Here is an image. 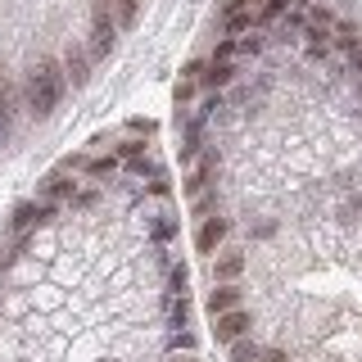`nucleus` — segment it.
I'll list each match as a JSON object with an SVG mask.
<instances>
[{"label": "nucleus", "instance_id": "1", "mask_svg": "<svg viewBox=\"0 0 362 362\" xmlns=\"http://www.w3.org/2000/svg\"><path fill=\"white\" fill-rule=\"evenodd\" d=\"M59 95H64V73L50 59L37 64V68H32V77H28V109L37 113V118H45V113H54Z\"/></svg>", "mask_w": 362, "mask_h": 362}, {"label": "nucleus", "instance_id": "2", "mask_svg": "<svg viewBox=\"0 0 362 362\" xmlns=\"http://www.w3.org/2000/svg\"><path fill=\"white\" fill-rule=\"evenodd\" d=\"M54 213V204L45 199V204H37V199H28V204H18L14 209V231H32V226H41L45 218Z\"/></svg>", "mask_w": 362, "mask_h": 362}, {"label": "nucleus", "instance_id": "3", "mask_svg": "<svg viewBox=\"0 0 362 362\" xmlns=\"http://www.w3.org/2000/svg\"><path fill=\"white\" fill-rule=\"evenodd\" d=\"M226 240V218H204V226L195 231V249L199 254H213Z\"/></svg>", "mask_w": 362, "mask_h": 362}, {"label": "nucleus", "instance_id": "4", "mask_svg": "<svg viewBox=\"0 0 362 362\" xmlns=\"http://www.w3.org/2000/svg\"><path fill=\"white\" fill-rule=\"evenodd\" d=\"M245 331H249V313L231 308V313L218 317V339H222V344H235V339H245Z\"/></svg>", "mask_w": 362, "mask_h": 362}, {"label": "nucleus", "instance_id": "5", "mask_svg": "<svg viewBox=\"0 0 362 362\" xmlns=\"http://www.w3.org/2000/svg\"><path fill=\"white\" fill-rule=\"evenodd\" d=\"M231 308H240V290L235 286H218L209 294V313L213 317H222V313H231Z\"/></svg>", "mask_w": 362, "mask_h": 362}, {"label": "nucleus", "instance_id": "6", "mask_svg": "<svg viewBox=\"0 0 362 362\" xmlns=\"http://www.w3.org/2000/svg\"><path fill=\"white\" fill-rule=\"evenodd\" d=\"M231 73H235V68L226 64V59H213V64L199 73V82H204V86H226V82H231Z\"/></svg>", "mask_w": 362, "mask_h": 362}, {"label": "nucleus", "instance_id": "7", "mask_svg": "<svg viewBox=\"0 0 362 362\" xmlns=\"http://www.w3.org/2000/svg\"><path fill=\"white\" fill-rule=\"evenodd\" d=\"M245 272V258L240 254H226V258H218V263H213V276H222V281H235Z\"/></svg>", "mask_w": 362, "mask_h": 362}, {"label": "nucleus", "instance_id": "8", "mask_svg": "<svg viewBox=\"0 0 362 362\" xmlns=\"http://www.w3.org/2000/svg\"><path fill=\"white\" fill-rule=\"evenodd\" d=\"M73 190H77V181H68V177H50L45 181V199H73Z\"/></svg>", "mask_w": 362, "mask_h": 362}, {"label": "nucleus", "instance_id": "9", "mask_svg": "<svg viewBox=\"0 0 362 362\" xmlns=\"http://www.w3.org/2000/svg\"><path fill=\"white\" fill-rule=\"evenodd\" d=\"M168 317H173L177 326H186V317H190V303H186V294H173V299H168Z\"/></svg>", "mask_w": 362, "mask_h": 362}, {"label": "nucleus", "instance_id": "10", "mask_svg": "<svg viewBox=\"0 0 362 362\" xmlns=\"http://www.w3.org/2000/svg\"><path fill=\"white\" fill-rule=\"evenodd\" d=\"M254 28V9H240V14H226V32H249Z\"/></svg>", "mask_w": 362, "mask_h": 362}, {"label": "nucleus", "instance_id": "11", "mask_svg": "<svg viewBox=\"0 0 362 362\" xmlns=\"http://www.w3.org/2000/svg\"><path fill=\"white\" fill-rule=\"evenodd\" d=\"M231 362H258V349L249 344V339H235V344H231Z\"/></svg>", "mask_w": 362, "mask_h": 362}, {"label": "nucleus", "instance_id": "12", "mask_svg": "<svg viewBox=\"0 0 362 362\" xmlns=\"http://www.w3.org/2000/svg\"><path fill=\"white\" fill-rule=\"evenodd\" d=\"M136 14H141V0H118V18L127 23V28L136 23Z\"/></svg>", "mask_w": 362, "mask_h": 362}, {"label": "nucleus", "instance_id": "13", "mask_svg": "<svg viewBox=\"0 0 362 362\" xmlns=\"http://www.w3.org/2000/svg\"><path fill=\"white\" fill-rule=\"evenodd\" d=\"M68 77H73V82H86V59L82 54H68Z\"/></svg>", "mask_w": 362, "mask_h": 362}, {"label": "nucleus", "instance_id": "14", "mask_svg": "<svg viewBox=\"0 0 362 362\" xmlns=\"http://www.w3.org/2000/svg\"><path fill=\"white\" fill-rule=\"evenodd\" d=\"M235 50H240V45H235V41H222V45H218V50H213V59H231V54H235Z\"/></svg>", "mask_w": 362, "mask_h": 362}, {"label": "nucleus", "instance_id": "15", "mask_svg": "<svg viewBox=\"0 0 362 362\" xmlns=\"http://www.w3.org/2000/svg\"><path fill=\"white\" fill-rule=\"evenodd\" d=\"M286 9V0H263V18H276Z\"/></svg>", "mask_w": 362, "mask_h": 362}, {"label": "nucleus", "instance_id": "16", "mask_svg": "<svg viewBox=\"0 0 362 362\" xmlns=\"http://www.w3.org/2000/svg\"><path fill=\"white\" fill-rule=\"evenodd\" d=\"M173 349H195V335H186V331H177V335H173Z\"/></svg>", "mask_w": 362, "mask_h": 362}, {"label": "nucleus", "instance_id": "17", "mask_svg": "<svg viewBox=\"0 0 362 362\" xmlns=\"http://www.w3.org/2000/svg\"><path fill=\"white\" fill-rule=\"evenodd\" d=\"M258 362H290V358L281 354V349H263V354H258Z\"/></svg>", "mask_w": 362, "mask_h": 362}, {"label": "nucleus", "instance_id": "18", "mask_svg": "<svg viewBox=\"0 0 362 362\" xmlns=\"http://www.w3.org/2000/svg\"><path fill=\"white\" fill-rule=\"evenodd\" d=\"M173 231H177L173 222H154V235H158V240H168V235H173Z\"/></svg>", "mask_w": 362, "mask_h": 362}, {"label": "nucleus", "instance_id": "19", "mask_svg": "<svg viewBox=\"0 0 362 362\" xmlns=\"http://www.w3.org/2000/svg\"><path fill=\"white\" fill-rule=\"evenodd\" d=\"M354 68H358V73H362V41L354 45Z\"/></svg>", "mask_w": 362, "mask_h": 362}, {"label": "nucleus", "instance_id": "20", "mask_svg": "<svg viewBox=\"0 0 362 362\" xmlns=\"http://www.w3.org/2000/svg\"><path fill=\"white\" fill-rule=\"evenodd\" d=\"M173 362H195V358H173Z\"/></svg>", "mask_w": 362, "mask_h": 362}, {"label": "nucleus", "instance_id": "21", "mask_svg": "<svg viewBox=\"0 0 362 362\" xmlns=\"http://www.w3.org/2000/svg\"><path fill=\"white\" fill-rule=\"evenodd\" d=\"M249 5H254V0H249Z\"/></svg>", "mask_w": 362, "mask_h": 362}]
</instances>
